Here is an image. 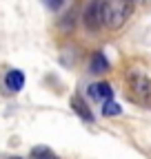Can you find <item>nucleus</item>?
Returning <instances> with one entry per match:
<instances>
[{
	"instance_id": "1",
	"label": "nucleus",
	"mask_w": 151,
	"mask_h": 159,
	"mask_svg": "<svg viewBox=\"0 0 151 159\" xmlns=\"http://www.w3.org/2000/svg\"><path fill=\"white\" fill-rule=\"evenodd\" d=\"M134 13L131 0H105V27L118 31L127 25V20Z\"/></svg>"
},
{
	"instance_id": "2",
	"label": "nucleus",
	"mask_w": 151,
	"mask_h": 159,
	"mask_svg": "<svg viewBox=\"0 0 151 159\" xmlns=\"http://www.w3.org/2000/svg\"><path fill=\"white\" fill-rule=\"evenodd\" d=\"M82 25L91 33H98L105 27V0H89L82 11Z\"/></svg>"
},
{
	"instance_id": "3",
	"label": "nucleus",
	"mask_w": 151,
	"mask_h": 159,
	"mask_svg": "<svg viewBox=\"0 0 151 159\" xmlns=\"http://www.w3.org/2000/svg\"><path fill=\"white\" fill-rule=\"evenodd\" d=\"M127 82H129V91H131V95H134V99H138V102H142V104L151 102V80L147 75L131 71L127 75Z\"/></svg>"
},
{
	"instance_id": "4",
	"label": "nucleus",
	"mask_w": 151,
	"mask_h": 159,
	"mask_svg": "<svg viewBox=\"0 0 151 159\" xmlns=\"http://www.w3.org/2000/svg\"><path fill=\"white\" fill-rule=\"evenodd\" d=\"M69 104H71V108H73V113L78 115L82 122H87V124H93V113H91V108L85 104V99L80 97V95H73L71 99H69Z\"/></svg>"
},
{
	"instance_id": "5",
	"label": "nucleus",
	"mask_w": 151,
	"mask_h": 159,
	"mask_svg": "<svg viewBox=\"0 0 151 159\" xmlns=\"http://www.w3.org/2000/svg\"><path fill=\"white\" fill-rule=\"evenodd\" d=\"M5 86H7L9 93L22 91V86H25V73H22V71H18V69L7 71V75H5Z\"/></svg>"
},
{
	"instance_id": "6",
	"label": "nucleus",
	"mask_w": 151,
	"mask_h": 159,
	"mask_svg": "<svg viewBox=\"0 0 151 159\" xmlns=\"http://www.w3.org/2000/svg\"><path fill=\"white\" fill-rule=\"evenodd\" d=\"M89 95H91L93 99H98V102H107V99L113 97V89H111V84H107V82H96V84L89 86Z\"/></svg>"
},
{
	"instance_id": "7",
	"label": "nucleus",
	"mask_w": 151,
	"mask_h": 159,
	"mask_svg": "<svg viewBox=\"0 0 151 159\" xmlns=\"http://www.w3.org/2000/svg\"><path fill=\"white\" fill-rule=\"evenodd\" d=\"M107 71H109V60L105 57L102 51H96L89 60V73L100 75V73H107Z\"/></svg>"
},
{
	"instance_id": "8",
	"label": "nucleus",
	"mask_w": 151,
	"mask_h": 159,
	"mask_svg": "<svg viewBox=\"0 0 151 159\" xmlns=\"http://www.w3.org/2000/svg\"><path fill=\"white\" fill-rule=\"evenodd\" d=\"M73 25H76V7L69 9V11L58 20V29H60L62 33H69V31H73Z\"/></svg>"
},
{
	"instance_id": "9",
	"label": "nucleus",
	"mask_w": 151,
	"mask_h": 159,
	"mask_svg": "<svg viewBox=\"0 0 151 159\" xmlns=\"http://www.w3.org/2000/svg\"><path fill=\"white\" fill-rule=\"evenodd\" d=\"M120 113H122V106L116 104L113 99L102 102V115H105V117H116V115H120Z\"/></svg>"
},
{
	"instance_id": "10",
	"label": "nucleus",
	"mask_w": 151,
	"mask_h": 159,
	"mask_svg": "<svg viewBox=\"0 0 151 159\" xmlns=\"http://www.w3.org/2000/svg\"><path fill=\"white\" fill-rule=\"evenodd\" d=\"M31 159H58V157H56V152H51L45 146H36L31 150Z\"/></svg>"
},
{
	"instance_id": "11",
	"label": "nucleus",
	"mask_w": 151,
	"mask_h": 159,
	"mask_svg": "<svg viewBox=\"0 0 151 159\" xmlns=\"http://www.w3.org/2000/svg\"><path fill=\"white\" fill-rule=\"evenodd\" d=\"M42 5H45L47 9H51V11H58V9L65 5V0H42Z\"/></svg>"
},
{
	"instance_id": "12",
	"label": "nucleus",
	"mask_w": 151,
	"mask_h": 159,
	"mask_svg": "<svg viewBox=\"0 0 151 159\" xmlns=\"http://www.w3.org/2000/svg\"><path fill=\"white\" fill-rule=\"evenodd\" d=\"M138 2H142V5H151V0H138Z\"/></svg>"
},
{
	"instance_id": "13",
	"label": "nucleus",
	"mask_w": 151,
	"mask_h": 159,
	"mask_svg": "<svg viewBox=\"0 0 151 159\" xmlns=\"http://www.w3.org/2000/svg\"><path fill=\"white\" fill-rule=\"evenodd\" d=\"M9 159H22V157H9Z\"/></svg>"
},
{
	"instance_id": "14",
	"label": "nucleus",
	"mask_w": 151,
	"mask_h": 159,
	"mask_svg": "<svg viewBox=\"0 0 151 159\" xmlns=\"http://www.w3.org/2000/svg\"><path fill=\"white\" fill-rule=\"evenodd\" d=\"M131 2H136V0H131Z\"/></svg>"
}]
</instances>
